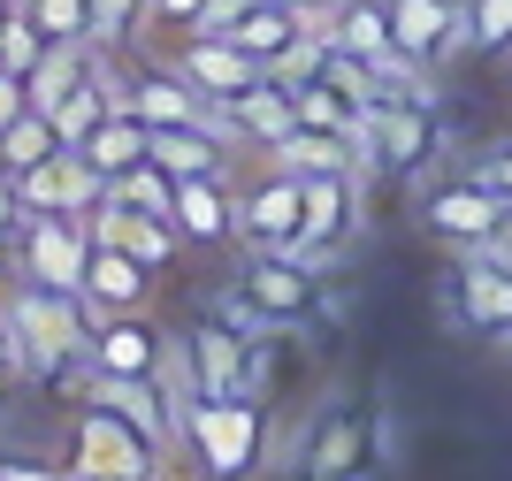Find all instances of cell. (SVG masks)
Wrapping results in <instances>:
<instances>
[{
    "mask_svg": "<svg viewBox=\"0 0 512 481\" xmlns=\"http://www.w3.org/2000/svg\"><path fill=\"white\" fill-rule=\"evenodd\" d=\"M0 306H8V321H16L23 375H39V382L85 375V352H92V306H85L77 291H54V283H31V275H16Z\"/></svg>",
    "mask_w": 512,
    "mask_h": 481,
    "instance_id": "obj_1",
    "label": "cell"
},
{
    "mask_svg": "<svg viewBox=\"0 0 512 481\" xmlns=\"http://www.w3.org/2000/svg\"><path fill=\"white\" fill-rule=\"evenodd\" d=\"M321 306V260H299V252H253L245 268H237V283L222 298H214V314L237 321V329H299L306 314Z\"/></svg>",
    "mask_w": 512,
    "mask_h": 481,
    "instance_id": "obj_2",
    "label": "cell"
},
{
    "mask_svg": "<svg viewBox=\"0 0 512 481\" xmlns=\"http://www.w3.org/2000/svg\"><path fill=\"white\" fill-rule=\"evenodd\" d=\"M176 443L207 481H253L268 466V413L260 398H192L176 413Z\"/></svg>",
    "mask_w": 512,
    "mask_h": 481,
    "instance_id": "obj_3",
    "label": "cell"
},
{
    "mask_svg": "<svg viewBox=\"0 0 512 481\" xmlns=\"http://www.w3.org/2000/svg\"><path fill=\"white\" fill-rule=\"evenodd\" d=\"M69 474H100V481H169V436L138 428L115 405L77 398L69 420Z\"/></svg>",
    "mask_w": 512,
    "mask_h": 481,
    "instance_id": "obj_4",
    "label": "cell"
},
{
    "mask_svg": "<svg viewBox=\"0 0 512 481\" xmlns=\"http://www.w3.org/2000/svg\"><path fill=\"white\" fill-rule=\"evenodd\" d=\"M421 230L451 252H497L512 237V199H497L482 176H444V184L421 191Z\"/></svg>",
    "mask_w": 512,
    "mask_h": 481,
    "instance_id": "obj_5",
    "label": "cell"
},
{
    "mask_svg": "<svg viewBox=\"0 0 512 481\" xmlns=\"http://www.w3.org/2000/svg\"><path fill=\"white\" fill-rule=\"evenodd\" d=\"M360 153L383 176H421L436 161V107H428V92H375L360 107Z\"/></svg>",
    "mask_w": 512,
    "mask_h": 481,
    "instance_id": "obj_6",
    "label": "cell"
},
{
    "mask_svg": "<svg viewBox=\"0 0 512 481\" xmlns=\"http://www.w3.org/2000/svg\"><path fill=\"white\" fill-rule=\"evenodd\" d=\"M444 306L467 336H490V344H512V260L497 252H459L444 275Z\"/></svg>",
    "mask_w": 512,
    "mask_h": 481,
    "instance_id": "obj_7",
    "label": "cell"
},
{
    "mask_svg": "<svg viewBox=\"0 0 512 481\" xmlns=\"http://www.w3.org/2000/svg\"><path fill=\"white\" fill-rule=\"evenodd\" d=\"M8 252H16V275L54 283V291H77V283H85V260H92V222L85 214H23Z\"/></svg>",
    "mask_w": 512,
    "mask_h": 481,
    "instance_id": "obj_8",
    "label": "cell"
},
{
    "mask_svg": "<svg viewBox=\"0 0 512 481\" xmlns=\"http://www.w3.org/2000/svg\"><path fill=\"white\" fill-rule=\"evenodd\" d=\"M184 352H192V390L199 398H260V336L237 329V321H199L184 329Z\"/></svg>",
    "mask_w": 512,
    "mask_h": 481,
    "instance_id": "obj_9",
    "label": "cell"
},
{
    "mask_svg": "<svg viewBox=\"0 0 512 481\" xmlns=\"http://www.w3.org/2000/svg\"><path fill=\"white\" fill-rule=\"evenodd\" d=\"M299 214H306V176L276 168L260 153V176L237 191V237L253 252H291L299 245Z\"/></svg>",
    "mask_w": 512,
    "mask_h": 481,
    "instance_id": "obj_10",
    "label": "cell"
},
{
    "mask_svg": "<svg viewBox=\"0 0 512 481\" xmlns=\"http://www.w3.org/2000/svg\"><path fill=\"white\" fill-rule=\"evenodd\" d=\"M169 69H176L184 84H192V92H199L207 107H230L237 92H245V84H260V77H268V69H260L253 54H237V46L222 39V31H176V39H169Z\"/></svg>",
    "mask_w": 512,
    "mask_h": 481,
    "instance_id": "obj_11",
    "label": "cell"
},
{
    "mask_svg": "<svg viewBox=\"0 0 512 481\" xmlns=\"http://www.w3.org/2000/svg\"><path fill=\"white\" fill-rule=\"evenodd\" d=\"M176 359V336L153 329L146 314H92V352L85 367H100V375H138V382H161Z\"/></svg>",
    "mask_w": 512,
    "mask_h": 481,
    "instance_id": "obj_12",
    "label": "cell"
},
{
    "mask_svg": "<svg viewBox=\"0 0 512 481\" xmlns=\"http://www.w3.org/2000/svg\"><path fill=\"white\" fill-rule=\"evenodd\" d=\"M360 168H321V176H306V214H299V260H329V252L352 237V222H360Z\"/></svg>",
    "mask_w": 512,
    "mask_h": 481,
    "instance_id": "obj_13",
    "label": "cell"
},
{
    "mask_svg": "<svg viewBox=\"0 0 512 481\" xmlns=\"http://www.w3.org/2000/svg\"><path fill=\"white\" fill-rule=\"evenodd\" d=\"M100 191H107V176H100L77 146L46 153L39 168H23V176H16L23 214H92V207H100Z\"/></svg>",
    "mask_w": 512,
    "mask_h": 481,
    "instance_id": "obj_14",
    "label": "cell"
},
{
    "mask_svg": "<svg viewBox=\"0 0 512 481\" xmlns=\"http://www.w3.org/2000/svg\"><path fill=\"white\" fill-rule=\"evenodd\" d=\"M390 8V39L406 54L413 69H444L459 46H467V16H459V0H383Z\"/></svg>",
    "mask_w": 512,
    "mask_h": 481,
    "instance_id": "obj_15",
    "label": "cell"
},
{
    "mask_svg": "<svg viewBox=\"0 0 512 481\" xmlns=\"http://www.w3.org/2000/svg\"><path fill=\"white\" fill-rule=\"evenodd\" d=\"M367 451H375V413L367 405H337L306 436V481H352L367 466Z\"/></svg>",
    "mask_w": 512,
    "mask_h": 481,
    "instance_id": "obj_16",
    "label": "cell"
},
{
    "mask_svg": "<svg viewBox=\"0 0 512 481\" xmlns=\"http://www.w3.org/2000/svg\"><path fill=\"white\" fill-rule=\"evenodd\" d=\"M77 298H85L92 314H146L153 306V268L138 252H123V245H92Z\"/></svg>",
    "mask_w": 512,
    "mask_h": 481,
    "instance_id": "obj_17",
    "label": "cell"
},
{
    "mask_svg": "<svg viewBox=\"0 0 512 481\" xmlns=\"http://www.w3.org/2000/svg\"><path fill=\"white\" fill-rule=\"evenodd\" d=\"M169 222H176V237H184V245H199V252L230 245V237H237V191H230V168H222V176H184V184H176Z\"/></svg>",
    "mask_w": 512,
    "mask_h": 481,
    "instance_id": "obj_18",
    "label": "cell"
},
{
    "mask_svg": "<svg viewBox=\"0 0 512 481\" xmlns=\"http://www.w3.org/2000/svg\"><path fill=\"white\" fill-rule=\"evenodd\" d=\"M222 123H230V138H245L253 153H268L276 138H291V130H299V100H291V84L260 77V84H245V92L222 107Z\"/></svg>",
    "mask_w": 512,
    "mask_h": 481,
    "instance_id": "obj_19",
    "label": "cell"
},
{
    "mask_svg": "<svg viewBox=\"0 0 512 481\" xmlns=\"http://www.w3.org/2000/svg\"><path fill=\"white\" fill-rule=\"evenodd\" d=\"M306 31H321V23H306L299 8H283V0H253V8H245V16H237L230 31H222V39H230L237 54H253L260 69H276L283 54H291V46L306 39Z\"/></svg>",
    "mask_w": 512,
    "mask_h": 481,
    "instance_id": "obj_20",
    "label": "cell"
},
{
    "mask_svg": "<svg viewBox=\"0 0 512 481\" xmlns=\"http://www.w3.org/2000/svg\"><path fill=\"white\" fill-rule=\"evenodd\" d=\"M92 62H100V46H85V39H46V54L23 69V92H31V107H39V115H54V107H62L69 92L92 77Z\"/></svg>",
    "mask_w": 512,
    "mask_h": 481,
    "instance_id": "obj_21",
    "label": "cell"
},
{
    "mask_svg": "<svg viewBox=\"0 0 512 481\" xmlns=\"http://www.w3.org/2000/svg\"><path fill=\"white\" fill-rule=\"evenodd\" d=\"M130 115H138L146 130H176V123H199V115H214V107L199 100V92L176 77L169 62H161V69H146V77H130Z\"/></svg>",
    "mask_w": 512,
    "mask_h": 481,
    "instance_id": "obj_22",
    "label": "cell"
},
{
    "mask_svg": "<svg viewBox=\"0 0 512 481\" xmlns=\"http://www.w3.org/2000/svg\"><path fill=\"white\" fill-rule=\"evenodd\" d=\"M268 161L276 168H291V176H321V168H360V176H375L367 168V153H360V138H337V130H291V138H276L268 146Z\"/></svg>",
    "mask_w": 512,
    "mask_h": 481,
    "instance_id": "obj_23",
    "label": "cell"
},
{
    "mask_svg": "<svg viewBox=\"0 0 512 481\" xmlns=\"http://www.w3.org/2000/svg\"><path fill=\"white\" fill-rule=\"evenodd\" d=\"M77 153H85V161L100 168L107 184H115V176H130V168H138V161L153 153V130L138 123V115H100V123H92V138H85Z\"/></svg>",
    "mask_w": 512,
    "mask_h": 481,
    "instance_id": "obj_24",
    "label": "cell"
},
{
    "mask_svg": "<svg viewBox=\"0 0 512 481\" xmlns=\"http://www.w3.org/2000/svg\"><path fill=\"white\" fill-rule=\"evenodd\" d=\"M291 100H299V123H306V130H337V138H360V100H344L329 77L291 84Z\"/></svg>",
    "mask_w": 512,
    "mask_h": 481,
    "instance_id": "obj_25",
    "label": "cell"
},
{
    "mask_svg": "<svg viewBox=\"0 0 512 481\" xmlns=\"http://www.w3.org/2000/svg\"><path fill=\"white\" fill-rule=\"evenodd\" d=\"M46 153H62V138H54V115L23 107L16 123L0 130V161H8V176H23V168H39Z\"/></svg>",
    "mask_w": 512,
    "mask_h": 481,
    "instance_id": "obj_26",
    "label": "cell"
},
{
    "mask_svg": "<svg viewBox=\"0 0 512 481\" xmlns=\"http://www.w3.org/2000/svg\"><path fill=\"white\" fill-rule=\"evenodd\" d=\"M100 115H107V92H100V62H92V77L77 84L62 107H54V138H62V146H85Z\"/></svg>",
    "mask_w": 512,
    "mask_h": 481,
    "instance_id": "obj_27",
    "label": "cell"
},
{
    "mask_svg": "<svg viewBox=\"0 0 512 481\" xmlns=\"http://www.w3.org/2000/svg\"><path fill=\"white\" fill-rule=\"evenodd\" d=\"M467 54H512V0H459Z\"/></svg>",
    "mask_w": 512,
    "mask_h": 481,
    "instance_id": "obj_28",
    "label": "cell"
},
{
    "mask_svg": "<svg viewBox=\"0 0 512 481\" xmlns=\"http://www.w3.org/2000/svg\"><path fill=\"white\" fill-rule=\"evenodd\" d=\"M23 16L39 23L46 39H85L92 46V0H23Z\"/></svg>",
    "mask_w": 512,
    "mask_h": 481,
    "instance_id": "obj_29",
    "label": "cell"
},
{
    "mask_svg": "<svg viewBox=\"0 0 512 481\" xmlns=\"http://www.w3.org/2000/svg\"><path fill=\"white\" fill-rule=\"evenodd\" d=\"M138 23H146V0H92V46H100V54L123 46Z\"/></svg>",
    "mask_w": 512,
    "mask_h": 481,
    "instance_id": "obj_30",
    "label": "cell"
},
{
    "mask_svg": "<svg viewBox=\"0 0 512 481\" xmlns=\"http://www.w3.org/2000/svg\"><path fill=\"white\" fill-rule=\"evenodd\" d=\"M39 54H46V31L16 8V16H8V31H0V62H8V69H31Z\"/></svg>",
    "mask_w": 512,
    "mask_h": 481,
    "instance_id": "obj_31",
    "label": "cell"
},
{
    "mask_svg": "<svg viewBox=\"0 0 512 481\" xmlns=\"http://www.w3.org/2000/svg\"><path fill=\"white\" fill-rule=\"evenodd\" d=\"M199 16H207V0H153V8H146V23H153V31H169V39H176V31H199Z\"/></svg>",
    "mask_w": 512,
    "mask_h": 481,
    "instance_id": "obj_32",
    "label": "cell"
},
{
    "mask_svg": "<svg viewBox=\"0 0 512 481\" xmlns=\"http://www.w3.org/2000/svg\"><path fill=\"white\" fill-rule=\"evenodd\" d=\"M467 176H482V184H490L497 199H512V138H505V146H490V153H482V161L467 168Z\"/></svg>",
    "mask_w": 512,
    "mask_h": 481,
    "instance_id": "obj_33",
    "label": "cell"
},
{
    "mask_svg": "<svg viewBox=\"0 0 512 481\" xmlns=\"http://www.w3.org/2000/svg\"><path fill=\"white\" fill-rule=\"evenodd\" d=\"M23 107H31V92H23V69H8V62H0V130L16 123Z\"/></svg>",
    "mask_w": 512,
    "mask_h": 481,
    "instance_id": "obj_34",
    "label": "cell"
},
{
    "mask_svg": "<svg viewBox=\"0 0 512 481\" xmlns=\"http://www.w3.org/2000/svg\"><path fill=\"white\" fill-rule=\"evenodd\" d=\"M0 481H77L69 466H46V459H0Z\"/></svg>",
    "mask_w": 512,
    "mask_h": 481,
    "instance_id": "obj_35",
    "label": "cell"
},
{
    "mask_svg": "<svg viewBox=\"0 0 512 481\" xmlns=\"http://www.w3.org/2000/svg\"><path fill=\"white\" fill-rule=\"evenodd\" d=\"M23 375V344H16V321H8V306H0V382Z\"/></svg>",
    "mask_w": 512,
    "mask_h": 481,
    "instance_id": "obj_36",
    "label": "cell"
},
{
    "mask_svg": "<svg viewBox=\"0 0 512 481\" xmlns=\"http://www.w3.org/2000/svg\"><path fill=\"white\" fill-rule=\"evenodd\" d=\"M8 16H16V0H0V31H8Z\"/></svg>",
    "mask_w": 512,
    "mask_h": 481,
    "instance_id": "obj_37",
    "label": "cell"
},
{
    "mask_svg": "<svg viewBox=\"0 0 512 481\" xmlns=\"http://www.w3.org/2000/svg\"><path fill=\"white\" fill-rule=\"evenodd\" d=\"M77 481H100V474H77Z\"/></svg>",
    "mask_w": 512,
    "mask_h": 481,
    "instance_id": "obj_38",
    "label": "cell"
},
{
    "mask_svg": "<svg viewBox=\"0 0 512 481\" xmlns=\"http://www.w3.org/2000/svg\"><path fill=\"white\" fill-rule=\"evenodd\" d=\"M321 8H329V0H321Z\"/></svg>",
    "mask_w": 512,
    "mask_h": 481,
    "instance_id": "obj_39",
    "label": "cell"
},
{
    "mask_svg": "<svg viewBox=\"0 0 512 481\" xmlns=\"http://www.w3.org/2000/svg\"><path fill=\"white\" fill-rule=\"evenodd\" d=\"M146 8H153V0H146Z\"/></svg>",
    "mask_w": 512,
    "mask_h": 481,
    "instance_id": "obj_40",
    "label": "cell"
},
{
    "mask_svg": "<svg viewBox=\"0 0 512 481\" xmlns=\"http://www.w3.org/2000/svg\"><path fill=\"white\" fill-rule=\"evenodd\" d=\"M16 8H23V0H16Z\"/></svg>",
    "mask_w": 512,
    "mask_h": 481,
    "instance_id": "obj_41",
    "label": "cell"
}]
</instances>
